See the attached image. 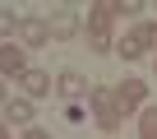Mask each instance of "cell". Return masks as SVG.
<instances>
[{"label": "cell", "instance_id": "cell-5", "mask_svg": "<svg viewBox=\"0 0 157 139\" xmlns=\"http://www.w3.org/2000/svg\"><path fill=\"white\" fill-rule=\"evenodd\" d=\"M28 74V51L14 42H0V79H23Z\"/></svg>", "mask_w": 157, "mask_h": 139}, {"label": "cell", "instance_id": "cell-13", "mask_svg": "<svg viewBox=\"0 0 157 139\" xmlns=\"http://www.w3.org/2000/svg\"><path fill=\"white\" fill-rule=\"evenodd\" d=\"M134 37H139V46H143V51H157V23H139V28H134Z\"/></svg>", "mask_w": 157, "mask_h": 139}, {"label": "cell", "instance_id": "cell-7", "mask_svg": "<svg viewBox=\"0 0 157 139\" xmlns=\"http://www.w3.org/2000/svg\"><path fill=\"white\" fill-rule=\"evenodd\" d=\"M19 84H23V93H28V102H37V97H51V88H56L46 70H28V74H23Z\"/></svg>", "mask_w": 157, "mask_h": 139}, {"label": "cell", "instance_id": "cell-8", "mask_svg": "<svg viewBox=\"0 0 157 139\" xmlns=\"http://www.w3.org/2000/svg\"><path fill=\"white\" fill-rule=\"evenodd\" d=\"M56 93H60V97H83V93H93V84H88L83 74H74V70H65V74L56 79Z\"/></svg>", "mask_w": 157, "mask_h": 139}, {"label": "cell", "instance_id": "cell-16", "mask_svg": "<svg viewBox=\"0 0 157 139\" xmlns=\"http://www.w3.org/2000/svg\"><path fill=\"white\" fill-rule=\"evenodd\" d=\"M5 102H10V97H5V79H0V107H5Z\"/></svg>", "mask_w": 157, "mask_h": 139}, {"label": "cell", "instance_id": "cell-3", "mask_svg": "<svg viewBox=\"0 0 157 139\" xmlns=\"http://www.w3.org/2000/svg\"><path fill=\"white\" fill-rule=\"evenodd\" d=\"M46 23H51V42H69V37H78V14H74L69 5H56V10L46 14Z\"/></svg>", "mask_w": 157, "mask_h": 139}, {"label": "cell", "instance_id": "cell-10", "mask_svg": "<svg viewBox=\"0 0 157 139\" xmlns=\"http://www.w3.org/2000/svg\"><path fill=\"white\" fill-rule=\"evenodd\" d=\"M19 23H23V19H19L10 5H0V42H10V37L19 33Z\"/></svg>", "mask_w": 157, "mask_h": 139}, {"label": "cell", "instance_id": "cell-4", "mask_svg": "<svg viewBox=\"0 0 157 139\" xmlns=\"http://www.w3.org/2000/svg\"><path fill=\"white\" fill-rule=\"evenodd\" d=\"M19 42H23V51H42V46L51 42V23L37 19V14H28V19L19 23Z\"/></svg>", "mask_w": 157, "mask_h": 139}, {"label": "cell", "instance_id": "cell-1", "mask_svg": "<svg viewBox=\"0 0 157 139\" xmlns=\"http://www.w3.org/2000/svg\"><path fill=\"white\" fill-rule=\"evenodd\" d=\"M111 23H116V0H93L88 5V51H97V56L116 51Z\"/></svg>", "mask_w": 157, "mask_h": 139}, {"label": "cell", "instance_id": "cell-12", "mask_svg": "<svg viewBox=\"0 0 157 139\" xmlns=\"http://www.w3.org/2000/svg\"><path fill=\"white\" fill-rule=\"evenodd\" d=\"M116 56H125V60H139V56H143L139 37H134V33H129V37H120V42H116Z\"/></svg>", "mask_w": 157, "mask_h": 139}, {"label": "cell", "instance_id": "cell-6", "mask_svg": "<svg viewBox=\"0 0 157 139\" xmlns=\"http://www.w3.org/2000/svg\"><path fill=\"white\" fill-rule=\"evenodd\" d=\"M143 97H148V84L143 79H125L120 88H116V102H120V111L129 116V111H139L143 107Z\"/></svg>", "mask_w": 157, "mask_h": 139}, {"label": "cell", "instance_id": "cell-17", "mask_svg": "<svg viewBox=\"0 0 157 139\" xmlns=\"http://www.w3.org/2000/svg\"><path fill=\"white\" fill-rule=\"evenodd\" d=\"M0 139H10V125H5V121H0Z\"/></svg>", "mask_w": 157, "mask_h": 139}, {"label": "cell", "instance_id": "cell-11", "mask_svg": "<svg viewBox=\"0 0 157 139\" xmlns=\"http://www.w3.org/2000/svg\"><path fill=\"white\" fill-rule=\"evenodd\" d=\"M139 139H157V107L139 111Z\"/></svg>", "mask_w": 157, "mask_h": 139}, {"label": "cell", "instance_id": "cell-2", "mask_svg": "<svg viewBox=\"0 0 157 139\" xmlns=\"http://www.w3.org/2000/svg\"><path fill=\"white\" fill-rule=\"evenodd\" d=\"M88 107H93V116H97V125H102L106 134L125 125V111H120V102H116V88H102V84H93V93H88Z\"/></svg>", "mask_w": 157, "mask_h": 139}, {"label": "cell", "instance_id": "cell-15", "mask_svg": "<svg viewBox=\"0 0 157 139\" xmlns=\"http://www.w3.org/2000/svg\"><path fill=\"white\" fill-rule=\"evenodd\" d=\"M23 139H51V134H46L42 125H33V130H23Z\"/></svg>", "mask_w": 157, "mask_h": 139}, {"label": "cell", "instance_id": "cell-18", "mask_svg": "<svg viewBox=\"0 0 157 139\" xmlns=\"http://www.w3.org/2000/svg\"><path fill=\"white\" fill-rule=\"evenodd\" d=\"M152 70H157V60H152Z\"/></svg>", "mask_w": 157, "mask_h": 139}, {"label": "cell", "instance_id": "cell-14", "mask_svg": "<svg viewBox=\"0 0 157 139\" xmlns=\"http://www.w3.org/2000/svg\"><path fill=\"white\" fill-rule=\"evenodd\" d=\"M116 14H143V5H134V0H129V5H125V0H116Z\"/></svg>", "mask_w": 157, "mask_h": 139}, {"label": "cell", "instance_id": "cell-9", "mask_svg": "<svg viewBox=\"0 0 157 139\" xmlns=\"http://www.w3.org/2000/svg\"><path fill=\"white\" fill-rule=\"evenodd\" d=\"M33 116H37V111H33L28 97H10V102H5V121H10V125H28V130H33Z\"/></svg>", "mask_w": 157, "mask_h": 139}]
</instances>
